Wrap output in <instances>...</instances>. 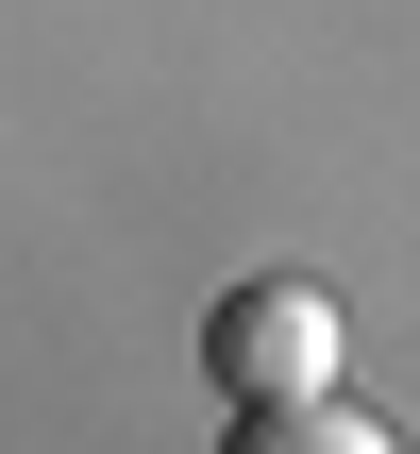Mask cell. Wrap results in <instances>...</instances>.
<instances>
[{
    "label": "cell",
    "instance_id": "1",
    "mask_svg": "<svg viewBox=\"0 0 420 454\" xmlns=\"http://www.w3.org/2000/svg\"><path fill=\"white\" fill-rule=\"evenodd\" d=\"M202 371L236 387V404H286V387H337V303L303 286V270H253L219 320H202Z\"/></svg>",
    "mask_w": 420,
    "mask_h": 454
},
{
    "label": "cell",
    "instance_id": "2",
    "mask_svg": "<svg viewBox=\"0 0 420 454\" xmlns=\"http://www.w3.org/2000/svg\"><path fill=\"white\" fill-rule=\"evenodd\" d=\"M236 454H404V438L337 387H286V404H236Z\"/></svg>",
    "mask_w": 420,
    "mask_h": 454
}]
</instances>
